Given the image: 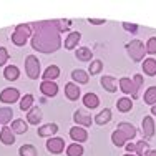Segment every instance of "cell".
<instances>
[{
  "label": "cell",
  "instance_id": "cell-1",
  "mask_svg": "<svg viewBox=\"0 0 156 156\" xmlns=\"http://www.w3.org/2000/svg\"><path fill=\"white\" fill-rule=\"evenodd\" d=\"M30 28H35V32L32 33V47L35 50L42 51V53H51L62 47V25L58 20L35 22L30 25Z\"/></svg>",
  "mask_w": 156,
  "mask_h": 156
},
{
  "label": "cell",
  "instance_id": "cell-2",
  "mask_svg": "<svg viewBox=\"0 0 156 156\" xmlns=\"http://www.w3.org/2000/svg\"><path fill=\"white\" fill-rule=\"evenodd\" d=\"M32 35V28L30 25H25V23H20L15 27V32L12 33V42L15 43L17 47H22L25 45V42L28 40V37Z\"/></svg>",
  "mask_w": 156,
  "mask_h": 156
},
{
  "label": "cell",
  "instance_id": "cell-3",
  "mask_svg": "<svg viewBox=\"0 0 156 156\" xmlns=\"http://www.w3.org/2000/svg\"><path fill=\"white\" fill-rule=\"evenodd\" d=\"M126 50H128V55L131 57L133 62H141L144 58V45L140 40H131V42L126 45Z\"/></svg>",
  "mask_w": 156,
  "mask_h": 156
},
{
  "label": "cell",
  "instance_id": "cell-4",
  "mask_svg": "<svg viewBox=\"0 0 156 156\" xmlns=\"http://www.w3.org/2000/svg\"><path fill=\"white\" fill-rule=\"evenodd\" d=\"M25 72H27L28 78H32V80H37V78L42 75L40 73V62L35 55H28L25 58Z\"/></svg>",
  "mask_w": 156,
  "mask_h": 156
},
{
  "label": "cell",
  "instance_id": "cell-5",
  "mask_svg": "<svg viewBox=\"0 0 156 156\" xmlns=\"http://www.w3.org/2000/svg\"><path fill=\"white\" fill-rule=\"evenodd\" d=\"M118 85H120V90L123 91L126 95H131V98H136L138 96V90L140 88L136 87V83L131 80V78H120V81H118Z\"/></svg>",
  "mask_w": 156,
  "mask_h": 156
},
{
  "label": "cell",
  "instance_id": "cell-6",
  "mask_svg": "<svg viewBox=\"0 0 156 156\" xmlns=\"http://www.w3.org/2000/svg\"><path fill=\"white\" fill-rule=\"evenodd\" d=\"M47 150L53 154H60L63 150H65V140L60 138V136H53L47 141Z\"/></svg>",
  "mask_w": 156,
  "mask_h": 156
},
{
  "label": "cell",
  "instance_id": "cell-7",
  "mask_svg": "<svg viewBox=\"0 0 156 156\" xmlns=\"http://www.w3.org/2000/svg\"><path fill=\"white\" fill-rule=\"evenodd\" d=\"M141 126H143V136H144V140L153 138V136H154V120H153V116H144Z\"/></svg>",
  "mask_w": 156,
  "mask_h": 156
},
{
  "label": "cell",
  "instance_id": "cell-8",
  "mask_svg": "<svg viewBox=\"0 0 156 156\" xmlns=\"http://www.w3.org/2000/svg\"><path fill=\"white\" fill-rule=\"evenodd\" d=\"M70 138L75 143H83V141L88 140V133L81 126H73V128H70Z\"/></svg>",
  "mask_w": 156,
  "mask_h": 156
},
{
  "label": "cell",
  "instance_id": "cell-9",
  "mask_svg": "<svg viewBox=\"0 0 156 156\" xmlns=\"http://www.w3.org/2000/svg\"><path fill=\"white\" fill-rule=\"evenodd\" d=\"M18 98H20V93H18L17 88H5L0 93V101L3 103H15Z\"/></svg>",
  "mask_w": 156,
  "mask_h": 156
},
{
  "label": "cell",
  "instance_id": "cell-10",
  "mask_svg": "<svg viewBox=\"0 0 156 156\" xmlns=\"http://www.w3.org/2000/svg\"><path fill=\"white\" fill-rule=\"evenodd\" d=\"M65 95L70 101H76V100L80 98V87H78L76 83H73V81L66 83L65 85Z\"/></svg>",
  "mask_w": 156,
  "mask_h": 156
},
{
  "label": "cell",
  "instance_id": "cell-11",
  "mask_svg": "<svg viewBox=\"0 0 156 156\" xmlns=\"http://www.w3.org/2000/svg\"><path fill=\"white\" fill-rule=\"evenodd\" d=\"M73 120L78 126H90L91 125V116L88 113H85L83 110H76L73 113Z\"/></svg>",
  "mask_w": 156,
  "mask_h": 156
},
{
  "label": "cell",
  "instance_id": "cell-12",
  "mask_svg": "<svg viewBox=\"0 0 156 156\" xmlns=\"http://www.w3.org/2000/svg\"><path fill=\"white\" fill-rule=\"evenodd\" d=\"M118 131H121L125 135V138L126 140H135V136H136V128L133 126L131 123H126V121H123V123H120L118 125Z\"/></svg>",
  "mask_w": 156,
  "mask_h": 156
},
{
  "label": "cell",
  "instance_id": "cell-13",
  "mask_svg": "<svg viewBox=\"0 0 156 156\" xmlns=\"http://www.w3.org/2000/svg\"><path fill=\"white\" fill-rule=\"evenodd\" d=\"M40 91H42L45 96H55L58 93V87L55 81H42L40 85Z\"/></svg>",
  "mask_w": 156,
  "mask_h": 156
},
{
  "label": "cell",
  "instance_id": "cell-14",
  "mask_svg": "<svg viewBox=\"0 0 156 156\" xmlns=\"http://www.w3.org/2000/svg\"><path fill=\"white\" fill-rule=\"evenodd\" d=\"M81 40V33L80 32H72V33H68V37L65 38V48L66 50H73L76 45H78V42Z\"/></svg>",
  "mask_w": 156,
  "mask_h": 156
},
{
  "label": "cell",
  "instance_id": "cell-15",
  "mask_svg": "<svg viewBox=\"0 0 156 156\" xmlns=\"http://www.w3.org/2000/svg\"><path fill=\"white\" fill-rule=\"evenodd\" d=\"M42 76H43V81H53L55 78L60 76V68L57 65H50L47 66L45 73H42Z\"/></svg>",
  "mask_w": 156,
  "mask_h": 156
},
{
  "label": "cell",
  "instance_id": "cell-16",
  "mask_svg": "<svg viewBox=\"0 0 156 156\" xmlns=\"http://www.w3.org/2000/svg\"><path fill=\"white\" fill-rule=\"evenodd\" d=\"M83 105L87 106V108H90V110L98 108V105H100L98 95H96V93H87L83 96Z\"/></svg>",
  "mask_w": 156,
  "mask_h": 156
},
{
  "label": "cell",
  "instance_id": "cell-17",
  "mask_svg": "<svg viewBox=\"0 0 156 156\" xmlns=\"http://www.w3.org/2000/svg\"><path fill=\"white\" fill-rule=\"evenodd\" d=\"M58 131V125H55V123H47V125H43V126H40L38 128V136H53L55 133Z\"/></svg>",
  "mask_w": 156,
  "mask_h": 156
},
{
  "label": "cell",
  "instance_id": "cell-18",
  "mask_svg": "<svg viewBox=\"0 0 156 156\" xmlns=\"http://www.w3.org/2000/svg\"><path fill=\"white\" fill-rule=\"evenodd\" d=\"M27 120L30 125H38L40 121H42V110L38 108V106H35V108H30L27 113Z\"/></svg>",
  "mask_w": 156,
  "mask_h": 156
},
{
  "label": "cell",
  "instance_id": "cell-19",
  "mask_svg": "<svg viewBox=\"0 0 156 156\" xmlns=\"http://www.w3.org/2000/svg\"><path fill=\"white\" fill-rule=\"evenodd\" d=\"M0 141L3 144H13L15 143V136H13V131L9 128V126H3L2 131H0Z\"/></svg>",
  "mask_w": 156,
  "mask_h": 156
},
{
  "label": "cell",
  "instance_id": "cell-20",
  "mask_svg": "<svg viewBox=\"0 0 156 156\" xmlns=\"http://www.w3.org/2000/svg\"><path fill=\"white\" fill-rule=\"evenodd\" d=\"M100 83L103 85V88H105L106 91H110V93H115L116 91V80H115L113 76H108V75H105V76H101V80H100Z\"/></svg>",
  "mask_w": 156,
  "mask_h": 156
},
{
  "label": "cell",
  "instance_id": "cell-21",
  "mask_svg": "<svg viewBox=\"0 0 156 156\" xmlns=\"http://www.w3.org/2000/svg\"><path fill=\"white\" fill-rule=\"evenodd\" d=\"M143 73H146L148 76H156V60L154 58H144Z\"/></svg>",
  "mask_w": 156,
  "mask_h": 156
},
{
  "label": "cell",
  "instance_id": "cell-22",
  "mask_svg": "<svg viewBox=\"0 0 156 156\" xmlns=\"http://www.w3.org/2000/svg\"><path fill=\"white\" fill-rule=\"evenodd\" d=\"M72 78L73 81H76V83H88V80H90V73H87L85 70H73L72 72Z\"/></svg>",
  "mask_w": 156,
  "mask_h": 156
},
{
  "label": "cell",
  "instance_id": "cell-23",
  "mask_svg": "<svg viewBox=\"0 0 156 156\" xmlns=\"http://www.w3.org/2000/svg\"><path fill=\"white\" fill-rule=\"evenodd\" d=\"M110 120H111V110H110V108L101 110V111H100V113L95 116V123H96V125H101V126L106 125Z\"/></svg>",
  "mask_w": 156,
  "mask_h": 156
},
{
  "label": "cell",
  "instance_id": "cell-24",
  "mask_svg": "<svg viewBox=\"0 0 156 156\" xmlns=\"http://www.w3.org/2000/svg\"><path fill=\"white\" fill-rule=\"evenodd\" d=\"M116 108L121 111V113H126V111H129L133 108V100L128 98V96H123V98H120L116 101Z\"/></svg>",
  "mask_w": 156,
  "mask_h": 156
},
{
  "label": "cell",
  "instance_id": "cell-25",
  "mask_svg": "<svg viewBox=\"0 0 156 156\" xmlns=\"http://www.w3.org/2000/svg\"><path fill=\"white\" fill-rule=\"evenodd\" d=\"M13 131V135H23L25 131L28 129V126H27V123H25L23 120H13L12 121V128H10Z\"/></svg>",
  "mask_w": 156,
  "mask_h": 156
},
{
  "label": "cell",
  "instance_id": "cell-26",
  "mask_svg": "<svg viewBox=\"0 0 156 156\" xmlns=\"http://www.w3.org/2000/svg\"><path fill=\"white\" fill-rule=\"evenodd\" d=\"M3 76H5L9 81H15L17 78L20 76V72H18V68L15 65H9L5 68V72H3Z\"/></svg>",
  "mask_w": 156,
  "mask_h": 156
},
{
  "label": "cell",
  "instance_id": "cell-27",
  "mask_svg": "<svg viewBox=\"0 0 156 156\" xmlns=\"http://www.w3.org/2000/svg\"><path fill=\"white\" fill-rule=\"evenodd\" d=\"M75 57L80 62H88V60H91V50L88 47H80L75 51Z\"/></svg>",
  "mask_w": 156,
  "mask_h": 156
},
{
  "label": "cell",
  "instance_id": "cell-28",
  "mask_svg": "<svg viewBox=\"0 0 156 156\" xmlns=\"http://www.w3.org/2000/svg\"><path fill=\"white\" fill-rule=\"evenodd\" d=\"M144 103L146 105H156V87H150L146 91H144V96H143Z\"/></svg>",
  "mask_w": 156,
  "mask_h": 156
},
{
  "label": "cell",
  "instance_id": "cell-29",
  "mask_svg": "<svg viewBox=\"0 0 156 156\" xmlns=\"http://www.w3.org/2000/svg\"><path fill=\"white\" fill-rule=\"evenodd\" d=\"M111 140H113V144H115V146H118V148L125 146V144H126V141H128V140L125 138V135H123V133H121V131H118V129H115V131L111 133Z\"/></svg>",
  "mask_w": 156,
  "mask_h": 156
},
{
  "label": "cell",
  "instance_id": "cell-30",
  "mask_svg": "<svg viewBox=\"0 0 156 156\" xmlns=\"http://www.w3.org/2000/svg\"><path fill=\"white\" fill-rule=\"evenodd\" d=\"M66 156H83V146L80 143H72L66 146Z\"/></svg>",
  "mask_w": 156,
  "mask_h": 156
},
{
  "label": "cell",
  "instance_id": "cell-31",
  "mask_svg": "<svg viewBox=\"0 0 156 156\" xmlns=\"http://www.w3.org/2000/svg\"><path fill=\"white\" fill-rule=\"evenodd\" d=\"M151 148H150V144H148V141L146 140H141L136 143V156H146V153L150 151Z\"/></svg>",
  "mask_w": 156,
  "mask_h": 156
},
{
  "label": "cell",
  "instance_id": "cell-32",
  "mask_svg": "<svg viewBox=\"0 0 156 156\" xmlns=\"http://www.w3.org/2000/svg\"><path fill=\"white\" fill-rule=\"evenodd\" d=\"M12 108H0V125H9L12 120Z\"/></svg>",
  "mask_w": 156,
  "mask_h": 156
},
{
  "label": "cell",
  "instance_id": "cell-33",
  "mask_svg": "<svg viewBox=\"0 0 156 156\" xmlns=\"http://www.w3.org/2000/svg\"><path fill=\"white\" fill-rule=\"evenodd\" d=\"M101 70H103V62L101 60H91L90 66H88V73L98 75V73H101Z\"/></svg>",
  "mask_w": 156,
  "mask_h": 156
},
{
  "label": "cell",
  "instance_id": "cell-34",
  "mask_svg": "<svg viewBox=\"0 0 156 156\" xmlns=\"http://www.w3.org/2000/svg\"><path fill=\"white\" fill-rule=\"evenodd\" d=\"M18 153H20V156H37V150L32 144H23V146H20Z\"/></svg>",
  "mask_w": 156,
  "mask_h": 156
},
{
  "label": "cell",
  "instance_id": "cell-35",
  "mask_svg": "<svg viewBox=\"0 0 156 156\" xmlns=\"http://www.w3.org/2000/svg\"><path fill=\"white\" fill-rule=\"evenodd\" d=\"M33 105V96L28 93V95H25L23 98L20 100V110L22 111H27V110H30V106Z\"/></svg>",
  "mask_w": 156,
  "mask_h": 156
},
{
  "label": "cell",
  "instance_id": "cell-36",
  "mask_svg": "<svg viewBox=\"0 0 156 156\" xmlns=\"http://www.w3.org/2000/svg\"><path fill=\"white\" fill-rule=\"evenodd\" d=\"M144 50H146V53H150V55H156V37L148 38L146 45H144Z\"/></svg>",
  "mask_w": 156,
  "mask_h": 156
},
{
  "label": "cell",
  "instance_id": "cell-37",
  "mask_svg": "<svg viewBox=\"0 0 156 156\" xmlns=\"http://www.w3.org/2000/svg\"><path fill=\"white\" fill-rule=\"evenodd\" d=\"M7 60H9V51H7V48L0 47V66L5 65Z\"/></svg>",
  "mask_w": 156,
  "mask_h": 156
},
{
  "label": "cell",
  "instance_id": "cell-38",
  "mask_svg": "<svg viewBox=\"0 0 156 156\" xmlns=\"http://www.w3.org/2000/svg\"><path fill=\"white\" fill-rule=\"evenodd\" d=\"M123 28L126 32H131V33L138 32V25H135V23H126V22H123Z\"/></svg>",
  "mask_w": 156,
  "mask_h": 156
},
{
  "label": "cell",
  "instance_id": "cell-39",
  "mask_svg": "<svg viewBox=\"0 0 156 156\" xmlns=\"http://www.w3.org/2000/svg\"><path fill=\"white\" fill-rule=\"evenodd\" d=\"M88 22H90L91 25H103L106 20H103V18H90Z\"/></svg>",
  "mask_w": 156,
  "mask_h": 156
},
{
  "label": "cell",
  "instance_id": "cell-40",
  "mask_svg": "<svg viewBox=\"0 0 156 156\" xmlns=\"http://www.w3.org/2000/svg\"><path fill=\"white\" fill-rule=\"evenodd\" d=\"M133 81H135V83H136V87H141V85H143V76H141V75H135V78H133Z\"/></svg>",
  "mask_w": 156,
  "mask_h": 156
},
{
  "label": "cell",
  "instance_id": "cell-41",
  "mask_svg": "<svg viewBox=\"0 0 156 156\" xmlns=\"http://www.w3.org/2000/svg\"><path fill=\"white\" fill-rule=\"evenodd\" d=\"M126 151H128L129 154H131V153H135V151H136V144L128 143V144H126Z\"/></svg>",
  "mask_w": 156,
  "mask_h": 156
},
{
  "label": "cell",
  "instance_id": "cell-42",
  "mask_svg": "<svg viewBox=\"0 0 156 156\" xmlns=\"http://www.w3.org/2000/svg\"><path fill=\"white\" fill-rule=\"evenodd\" d=\"M146 156H156V150H150L146 153Z\"/></svg>",
  "mask_w": 156,
  "mask_h": 156
},
{
  "label": "cell",
  "instance_id": "cell-43",
  "mask_svg": "<svg viewBox=\"0 0 156 156\" xmlns=\"http://www.w3.org/2000/svg\"><path fill=\"white\" fill-rule=\"evenodd\" d=\"M151 113H153L154 116H156V105H153V106H151Z\"/></svg>",
  "mask_w": 156,
  "mask_h": 156
},
{
  "label": "cell",
  "instance_id": "cell-44",
  "mask_svg": "<svg viewBox=\"0 0 156 156\" xmlns=\"http://www.w3.org/2000/svg\"><path fill=\"white\" fill-rule=\"evenodd\" d=\"M123 156H136V154H129V153H126V154H123Z\"/></svg>",
  "mask_w": 156,
  "mask_h": 156
}]
</instances>
